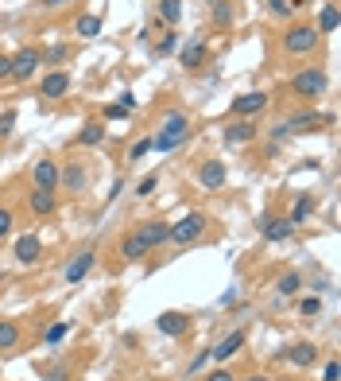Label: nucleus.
<instances>
[{
	"label": "nucleus",
	"instance_id": "obj_1",
	"mask_svg": "<svg viewBox=\"0 0 341 381\" xmlns=\"http://www.w3.org/2000/svg\"><path fill=\"white\" fill-rule=\"evenodd\" d=\"M186 140H190V113L171 109V113H163V121H159V133L151 136V148H155V152H175L179 145H186Z\"/></svg>",
	"mask_w": 341,
	"mask_h": 381
},
{
	"label": "nucleus",
	"instance_id": "obj_2",
	"mask_svg": "<svg viewBox=\"0 0 341 381\" xmlns=\"http://www.w3.org/2000/svg\"><path fill=\"white\" fill-rule=\"evenodd\" d=\"M206 226H209L206 214H202V210H190V214H183L179 222H171V234H167V241H171V246H179V249H186V246H194V241H202Z\"/></svg>",
	"mask_w": 341,
	"mask_h": 381
},
{
	"label": "nucleus",
	"instance_id": "obj_3",
	"mask_svg": "<svg viewBox=\"0 0 341 381\" xmlns=\"http://www.w3.org/2000/svg\"><path fill=\"white\" fill-rule=\"evenodd\" d=\"M318 27L314 24H291L287 32H283V55H310V51H318Z\"/></svg>",
	"mask_w": 341,
	"mask_h": 381
},
{
	"label": "nucleus",
	"instance_id": "obj_4",
	"mask_svg": "<svg viewBox=\"0 0 341 381\" xmlns=\"http://www.w3.org/2000/svg\"><path fill=\"white\" fill-rule=\"evenodd\" d=\"M326 86H330V74H326L322 67H307V70H299V74L291 78V93H295V98H302V102L322 98Z\"/></svg>",
	"mask_w": 341,
	"mask_h": 381
},
{
	"label": "nucleus",
	"instance_id": "obj_5",
	"mask_svg": "<svg viewBox=\"0 0 341 381\" xmlns=\"http://www.w3.org/2000/svg\"><path fill=\"white\" fill-rule=\"evenodd\" d=\"M39 67H43L39 47H20V51L12 55V82H32Z\"/></svg>",
	"mask_w": 341,
	"mask_h": 381
},
{
	"label": "nucleus",
	"instance_id": "obj_6",
	"mask_svg": "<svg viewBox=\"0 0 341 381\" xmlns=\"http://www.w3.org/2000/svg\"><path fill=\"white\" fill-rule=\"evenodd\" d=\"M322 125H333V117H330V113H318V109H302V113H295V117L291 121H287V125H283V128H287V136H291V133H318V128H322Z\"/></svg>",
	"mask_w": 341,
	"mask_h": 381
},
{
	"label": "nucleus",
	"instance_id": "obj_7",
	"mask_svg": "<svg viewBox=\"0 0 341 381\" xmlns=\"http://www.w3.org/2000/svg\"><path fill=\"white\" fill-rule=\"evenodd\" d=\"M267 102H272V93H264V90L237 93V98H233V113H237V117H252V121H256L260 113L267 109Z\"/></svg>",
	"mask_w": 341,
	"mask_h": 381
},
{
	"label": "nucleus",
	"instance_id": "obj_8",
	"mask_svg": "<svg viewBox=\"0 0 341 381\" xmlns=\"http://www.w3.org/2000/svg\"><path fill=\"white\" fill-rule=\"evenodd\" d=\"M225 179H229V168H225V163L217 160V156H209V160H202V163H198V183L206 187V191H221Z\"/></svg>",
	"mask_w": 341,
	"mask_h": 381
},
{
	"label": "nucleus",
	"instance_id": "obj_9",
	"mask_svg": "<svg viewBox=\"0 0 341 381\" xmlns=\"http://www.w3.org/2000/svg\"><path fill=\"white\" fill-rule=\"evenodd\" d=\"M279 358H287V362L299 366V370H310V366L318 362V347L310 339H299V342H291V347H283Z\"/></svg>",
	"mask_w": 341,
	"mask_h": 381
},
{
	"label": "nucleus",
	"instance_id": "obj_10",
	"mask_svg": "<svg viewBox=\"0 0 341 381\" xmlns=\"http://www.w3.org/2000/svg\"><path fill=\"white\" fill-rule=\"evenodd\" d=\"M167 234H171V222H163V218H148V222H140V226H136V237L148 246V253L163 246Z\"/></svg>",
	"mask_w": 341,
	"mask_h": 381
},
{
	"label": "nucleus",
	"instance_id": "obj_11",
	"mask_svg": "<svg viewBox=\"0 0 341 381\" xmlns=\"http://www.w3.org/2000/svg\"><path fill=\"white\" fill-rule=\"evenodd\" d=\"M70 93V74L67 70H47L39 82V98H47V102H59V98H67Z\"/></svg>",
	"mask_w": 341,
	"mask_h": 381
},
{
	"label": "nucleus",
	"instance_id": "obj_12",
	"mask_svg": "<svg viewBox=\"0 0 341 381\" xmlns=\"http://www.w3.org/2000/svg\"><path fill=\"white\" fill-rule=\"evenodd\" d=\"M155 330H159V335H167V339H183L186 330H190V315L163 312V315H155Z\"/></svg>",
	"mask_w": 341,
	"mask_h": 381
},
{
	"label": "nucleus",
	"instance_id": "obj_13",
	"mask_svg": "<svg viewBox=\"0 0 341 381\" xmlns=\"http://www.w3.org/2000/svg\"><path fill=\"white\" fill-rule=\"evenodd\" d=\"M85 183H90V171H85V163H78V160H67V168H59V187H67L70 195H78V191H85Z\"/></svg>",
	"mask_w": 341,
	"mask_h": 381
},
{
	"label": "nucleus",
	"instance_id": "obj_14",
	"mask_svg": "<svg viewBox=\"0 0 341 381\" xmlns=\"http://www.w3.org/2000/svg\"><path fill=\"white\" fill-rule=\"evenodd\" d=\"M256 136H260V125L252 117H237L233 125H225V140L229 145H252Z\"/></svg>",
	"mask_w": 341,
	"mask_h": 381
},
{
	"label": "nucleus",
	"instance_id": "obj_15",
	"mask_svg": "<svg viewBox=\"0 0 341 381\" xmlns=\"http://www.w3.org/2000/svg\"><path fill=\"white\" fill-rule=\"evenodd\" d=\"M90 269H93V249H78L67 261V269H62V280H67V284H82Z\"/></svg>",
	"mask_w": 341,
	"mask_h": 381
},
{
	"label": "nucleus",
	"instance_id": "obj_16",
	"mask_svg": "<svg viewBox=\"0 0 341 381\" xmlns=\"http://www.w3.org/2000/svg\"><path fill=\"white\" fill-rule=\"evenodd\" d=\"M55 206H59V195H55V191H47V187H32V191H27V210L32 214L47 218V214H55Z\"/></svg>",
	"mask_w": 341,
	"mask_h": 381
},
{
	"label": "nucleus",
	"instance_id": "obj_17",
	"mask_svg": "<svg viewBox=\"0 0 341 381\" xmlns=\"http://www.w3.org/2000/svg\"><path fill=\"white\" fill-rule=\"evenodd\" d=\"M260 234H264V241H287L295 234V226L287 218H279V214H264L260 218Z\"/></svg>",
	"mask_w": 341,
	"mask_h": 381
},
{
	"label": "nucleus",
	"instance_id": "obj_18",
	"mask_svg": "<svg viewBox=\"0 0 341 381\" xmlns=\"http://www.w3.org/2000/svg\"><path fill=\"white\" fill-rule=\"evenodd\" d=\"M32 187L59 191V163H55V160H35V168H32Z\"/></svg>",
	"mask_w": 341,
	"mask_h": 381
},
{
	"label": "nucleus",
	"instance_id": "obj_19",
	"mask_svg": "<svg viewBox=\"0 0 341 381\" xmlns=\"http://www.w3.org/2000/svg\"><path fill=\"white\" fill-rule=\"evenodd\" d=\"M244 339H249L244 330H229V335H225V339L217 342V347H209V358H214V362H229V358H233L237 350L244 347Z\"/></svg>",
	"mask_w": 341,
	"mask_h": 381
},
{
	"label": "nucleus",
	"instance_id": "obj_20",
	"mask_svg": "<svg viewBox=\"0 0 341 381\" xmlns=\"http://www.w3.org/2000/svg\"><path fill=\"white\" fill-rule=\"evenodd\" d=\"M105 125L101 121H85L82 128H78V136H74V145H82V148H97V145H105Z\"/></svg>",
	"mask_w": 341,
	"mask_h": 381
},
{
	"label": "nucleus",
	"instance_id": "obj_21",
	"mask_svg": "<svg viewBox=\"0 0 341 381\" xmlns=\"http://www.w3.org/2000/svg\"><path fill=\"white\" fill-rule=\"evenodd\" d=\"M39 253H43V241L35 234H24L16 241V261L20 265H35V261H39Z\"/></svg>",
	"mask_w": 341,
	"mask_h": 381
},
{
	"label": "nucleus",
	"instance_id": "obj_22",
	"mask_svg": "<svg viewBox=\"0 0 341 381\" xmlns=\"http://www.w3.org/2000/svg\"><path fill=\"white\" fill-rule=\"evenodd\" d=\"M117 253L125 257V261H144V257H148V246H144L140 237H136V229H132V234H125V237H120Z\"/></svg>",
	"mask_w": 341,
	"mask_h": 381
},
{
	"label": "nucleus",
	"instance_id": "obj_23",
	"mask_svg": "<svg viewBox=\"0 0 341 381\" xmlns=\"http://www.w3.org/2000/svg\"><path fill=\"white\" fill-rule=\"evenodd\" d=\"M179 59H183L186 70L202 67V62H206V39H190V43L183 47V55H179Z\"/></svg>",
	"mask_w": 341,
	"mask_h": 381
},
{
	"label": "nucleus",
	"instance_id": "obj_24",
	"mask_svg": "<svg viewBox=\"0 0 341 381\" xmlns=\"http://www.w3.org/2000/svg\"><path fill=\"white\" fill-rule=\"evenodd\" d=\"M74 35H82V39H97V35H101V16H97V12L78 16L74 20Z\"/></svg>",
	"mask_w": 341,
	"mask_h": 381
},
{
	"label": "nucleus",
	"instance_id": "obj_25",
	"mask_svg": "<svg viewBox=\"0 0 341 381\" xmlns=\"http://www.w3.org/2000/svg\"><path fill=\"white\" fill-rule=\"evenodd\" d=\"M310 210H314V195H310V191H302V195L295 199V206H291V214H287V222H291V226H299V222L310 218Z\"/></svg>",
	"mask_w": 341,
	"mask_h": 381
},
{
	"label": "nucleus",
	"instance_id": "obj_26",
	"mask_svg": "<svg viewBox=\"0 0 341 381\" xmlns=\"http://www.w3.org/2000/svg\"><path fill=\"white\" fill-rule=\"evenodd\" d=\"M16 347H20V323L0 319V354H4V350H16Z\"/></svg>",
	"mask_w": 341,
	"mask_h": 381
},
{
	"label": "nucleus",
	"instance_id": "obj_27",
	"mask_svg": "<svg viewBox=\"0 0 341 381\" xmlns=\"http://www.w3.org/2000/svg\"><path fill=\"white\" fill-rule=\"evenodd\" d=\"M159 16H163V24H179L183 20V0H159Z\"/></svg>",
	"mask_w": 341,
	"mask_h": 381
},
{
	"label": "nucleus",
	"instance_id": "obj_28",
	"mask_svg": "<svg viewBox=\"0 0 341 381\" xmlns=\"http://www.w3.org/2000/svg\"><path fill=\"white\" fill-rule=\"evenodd\" d=\"M337 32V4H326L322 16H318V35H330Z\"/></svg>",
	"mask_w": 341,
	"mask_h": 381
},
{
	"label": "nucleus",
	"instance_id": "obj_29",
	"mask_svg": "<svg viewBox=\"0 0 341 381\" xmlns=\"http://www.w3.org/2000/svg\"><path fill=\"white\" fill-rule=\"evenodd\" d=\"M209 12H214V20L221 27L233 24V4H229V0H209Z\"/></svg>",
	"mask_w": 341,
	"mask_h": 381
},
{
	"label": "nucleus",
	"instance_id": "obj_30",
	"mask_svg": "<svg viewBox=\"0 0 341 381\" xmlns=\"http://www.w3.org/2000/svg\"><path fill=\"white\" fill-rule=\"evenodd\" d=\"M275 288H279V296H295V292L302 288V276H299V272H283Z\"/></svg>",
	"mask_w": 341,
	"mask_h": 381
},
{
	"label": "nucleus",
	"instance_id": "obj_31",
	"mask_svg": "<svg viewBox=\"0 0 341 381\" xmlns=\"http://www.w3.org/2000/svg\"><path fill=\"white\" fill-rule=\"evenodd\" d=\"M299 312H302V319H318V315H322V300L318 296H307L299 304Z\"/></svg>",
	"mask_w": 341,
	"mask_h": 381
},
{
	"label": "nucleus",
	"instance_id": "obj_32",
	"mask_svg": "<svg viewBox=\"0 0 341 381\" xmlns=\"http://www.w3.org/2000/svg\"><path fill=\"white\" fill-rule=\"evenodd\" d=\"M151 152V136H140L132 148H128V160H144V156Z\"/></svg>",
	"mask_w": 341,
	"mask_h": 381
},
{
	"label": "nucleus",
	"instance_id": "obj_33",
	"mask_svg": "<svg viewBox=\"0 0 341 381\" xmlns=\"http://www.w3.org/2000/svg\"><path fill=\"white\" fill-rule=\"evenodd\" d=\"M12 128H16V109H4V113H0V140L12 136Z\"/></svg>",
	"mask_w": 341,
	"mask_h": 381
},
{
	"label": "nucleus",
	"instance_id": "obj_34",
	"mask_svg": "<svg viewBox=\"0 0 341 381\" xmlns=\"http://www.w3.org/2000/svg\"><path fill=\"white\" fill-rule=\"evenodd\" d=\"M67 330H70V323H55V327H47V347L62 342V339H67Z\"/></svg>",
	"mask_w": 341,
	"mask_h": 381
},
{
	"label": "nucleus",
	"instance_id": "obj_35",
	"mask_svg": "<svg viewBox=\"0 0 341 381\" xmlns=\"http://www.w3.org/2000/svg\"><path fill=\"white\" fill-rule=\"evenodd\" d=\"M155 187H159V175H144V179H140V187H136V195L148 199V195H155Z\"/></svg>",
	"mask_w": 341,
	"mask_h": 381
},
{
	"label": "nucleus",
	"instance_id": "obj_36",
	"mask_svg": "<svg viewBox=\"0 0 341 381\" xmlns=\"http://www.w3.org/2000/svg\"><path fill=\"white\" fill-rule=\"evenodd\" d=\"M175 47H179V35H175V32H167V35H163V39H159V47H155V55H171V51H175Z\"/></svg>",
	"mask_w": 341,
	"mask_h": 381
},
{
	"label": "nucleus",
	"instance_id": "obj_37",
	"mask_svg": "<svg viewBox=\"0 0 341 381\" xmlns=\"http://www.w3.org/2000/svg\"><path fill=\"white\" fill-rule=\"evenodd\" d=\"M267 8H272V16H291V0H267Z\"/></svg>",
	"mask_w": 341,
	"mask_h": 381
},
{
	"label": "nucleus",
	"instance_id": "obj_38",
	"mask_svg": "<svg viewBox=\"0 0 341 381\" xmlns=\"http://www.w3.org/2000/svg\"><path fill=\"white\" fill-rule=\"evenodd\" d=\"M12 222H16V218H12V210H8V206H0V241H4V237H8Z\"/></svg>",
	"mask_w": 341,
	"mask_h": 381
},
{
	"label": "nucleus",
	"instance_id": "obj_39",
	"mask_svg": "<svg viewBox=\"0 0 341 381\" xmlns=\"http://www.w3.org/2000/svg\"><path fill=\"white\" fill-rule=\"evenodd\" d=\"M120 117H128V109H125V105H117V102H113V105H105V121H120Z\"/></svg>",
	"mask_w": 341,
	"mask_h": 381
},
{
	"label": "nucleus",
	"instance_id": "obj_40",
	"mask_svg": "<svg viewBox=\"0 0 341 381\" xmlns=\"http://www.w3.org/2000/svg\"><path fill=\"white\" fill-rule=\"evenodd\" d=\"M322 381H341V373H337V358H330V362H326V373H322Z\"/></svg>",
	"mask_w": 341,
	"mask_h": 381
},
{
	"label": "nucleus",
	"instance_id": "obj_41",
	"mask_svg": "<svg viewBox=\"0 0 341 381\" xmlns=\"http://www.w3.org/2000/svg\"><path fill=\"white\" fill-rule=\"evenodd\" d=\"M206 381H237V373H229L221 366V370H214V373H206Z\"/></svg>",
	"mask_w": 341,
	"mask_h": 381
},
{
	"label": "nucleus",
	"instance_id": "obj_42",
	"mask_svg": "<svg viewBox=\"0 0 341 381\" xmlns=\"http://www.w3.org/2000/svg\"><path fill=\"white\" fill-rule=\"evenodd\" d=\"M0 78H12V55H0Z\"/></svg>",
	"mask_w": 341,
	"mask_h": 381
},
{
	"label": "nucleus",
	"instance_id": "obj_43",
	"mask_svg": "<svg viewBox=\"0 0 341 381\" xmlns=\"http://www.w3.org/2000/svg\"><path fill=\"white\" fill-rule=\"evenodd\" d=\"M206 362H209V350H202V354H198V358H194V362H190V373H198V370H202V366H206Z\"/></svg>",
	"mask_w": 341,
	"mask_h": 381
},
{
	"label": "nucleus",
	"instance_id": "obj_44",
	"mask_svg": "<svg viewBox=\"0 0 341 381\" xmlns=\"http://www.w3.org/2000/svg\"><path fill=\"white\" fill-rule=\"evenodd\" d=\"M47 59H50V62H62V59H67V47H50Z\"/></svg>",
	"mask_w": 341,
	"mask_h": 381
},
{
	"label": "nucleus",
	"instance_id": "obj_45",
	"mask_svg": "<svg viewBox=\"0 0 341 381\" xmlns=\"http://www.w3.org/2000/svg\"><path fill=\"white\" fill-rule=\"evenodd\" d=\"M62 4H67V0H39V8H47V12L50 8H62Z\"/></svg>",
	"mask_w": 341,
	"mask_h": 381
},
{
	"label": "nucleus",
	"instance_id": "obj_46",
	"mask_svg": "<svg viewBox=\"0 0 341 381\" xmlns=\"http://www.w3.org/2000/svg\"><path fill=\"white\" fill-rule=\"evenodd\" d=\"M47 381H67V370H50Z\"/></svg>",
	"mask_w": 341,
	"mask_h": 381
},
{
	"label": "nucleus",
	"instance_id": "obj_47",
	"mask_svg": "<svg viewBox=\"0 0 341 381\" xmlns=\"http://www.w3.org/2000/svg\"><path fill=\"white\" fill-rule=\"evenodd\" d=\"M237 381H272V377H260V373H256V377H237Z\"/></svg>",
	"mask_w": 341,
	"mask_h": 381
},
{
	"label": "nucleus",
	"instance_id": "obj_48",
	"mask_svg": "<svg viewBox=\"0 0 341 381\" xmlns=\"http://www.w3.org/2000/svg\"><path fill=\"white\" fill-rule=\"evenodd\" d=\"M299 4H307V0H291V8H299Z\"/></svg>",
	"mask_w": 341,
	"mask_h": 381
}]
</instances>
